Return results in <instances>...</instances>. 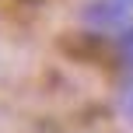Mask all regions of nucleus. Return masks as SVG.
Instances as JSON below:
<instances>
[{"label":"nucleus","instance_id":"obj_1","mask_svg":"<svg viewBox=\"0 0 133 133\" xmlns=\"http://www.w3.org/2000/svg\"><path fill=\"white\" fill-rule=\"evenodd\" d=\"M81 18H84V25L91 28V32L105 35V32H119V28H126L130 7L119 4V0H91V4L81 11Z\"/></svg>","mask_w":133,"mask_h":133},{"label":"nucleus","instance_id":"obj_2","mask_svg":"<svg viewBox=\"0 0 133 133\" xmlns=\"http://www.w3.org/2000/svg\"><path fill=\"white\" fill-rule=\"evenodd\" d=\"M119 60H123V66L133 74V28H126L123 39H119Z\"/></svg>","mask_w":133,"mask_h":133},{"label":"nucleus","instance_id":"obj_4","mask_svg":"<svg viewBox=\"0 0 133 133\" xmlns=\"http://www.w3.org/2000/svg\"><path fill=\"white\" fill-rule=\"evenodd\" d=\"M119 4H126V7H133V0H119Z\"/></svg>","mask_w":133,"mask_h":133},{"label":"nucleus","instance_id":"obj_3","mask_svg":"<svg viewBox=\"0 0 133 133\" xmlns=\"http://www.w3.org/2000/svg\"><path fill=\"white\" fill-rule=\"evenodd\" d=\"M119 112L126 116V123L133 126V81L123 88V95H119Z\"/></svg>","mask_w":133,"mask_h":133}]
</instances>
